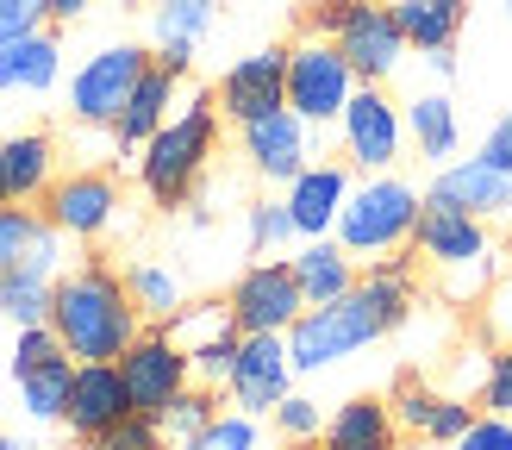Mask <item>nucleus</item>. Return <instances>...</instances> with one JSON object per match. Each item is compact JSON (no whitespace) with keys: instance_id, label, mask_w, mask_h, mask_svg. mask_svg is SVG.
<instances>
[{"instance_id":"nucleus-3","label":"nucleus","mask_w":512,"mask_h":450,"mask_svg":"<svg viewBox=\"0 0 512 450\" xmlns=\"http://www.w3.org/2000/svg\"><path fill=\"white\" fill-rule=\"evenodd\" d=\"M219 119L225 113L213 94H188V107L138 150V188L150 194V207H188L194 200L200 175L219 150Z\"/></svg>"},{"instance_id":"nucleus-47","label":"nucleus","mask_w":512,"mask_h":450,"mask_svg":"<svg viewBox=\"0 0 512 450\" xmlns=\"http://www.w3.org/2000/svg\"><path fill=\"white\" fill-rule=\"evenodd\" d=\"M44 7H50V19H57V25H75V19L94 7V0H44Z\"/></svg>"},{"instance_id":"nucleus-16","label":"nucleus","mask_w":512,"mask_h":450,"mask_svg":"<svg viewBox=\"0 0 512 450\" xmlns=\"http://www.w3.org/2000/svg\"><path fill=\"white\" fill-rule=\"evenodd\" d=\"M125 419H138V407H132V388H125L119 363H75V388H69V413H63L75 444L107 438Z\"/></svg>"},{"instance_id":"nucleus-39","label":"nucleus","mask_w":512,"mask_h":450,"mask_svg":"<svg viewBox=\"0 0 512 450\" xmlns=\"http://www.w3.org/2000/svg\"><path fill=\"white\" fill-rule=\"evenodd\" d=\"M275 432L288 438V444H306V438H319L325 432V413H319V400H306V394H288L275 407Z\"/></svg>"},{"instance_id":"nucleus-27","label":"nucleus","mask_w":512,"mask_h":450,"mask_svg":"<svg viewBox=\"0 0 512 450\" xmlns=\"http://www.w3.org/2000/svg\"><path fill=\"white\" fill-rule=\"evenodd\" d=\"M0 157H7L13 207L44 200L50 182H57V138H50V132H13V138H0Z\"/></svg>"},{"instance_id":"nucleus-29","label":"nucleus","mask_w":512,"mask_h":450,"mask_svg":"<svg viewBox=\"0 0 512 450\" xmlns=\"http://www.w3.org/2000/svg\"><path fill=\"white\" fill-rule=\"evenodd\" d=\"M69 388H75V357H50L32 375H19V407L32 425H57L69 413Z\"/></svg>"},{"instance_id":"nucleus-33","label":"nucleus","mask_w":512,"mask_h":450,"mask_svg":"<svg viewBox=\"0 0 512 450\" xmlns=\"http://www.w3.org/2000/svg\"><path fill=\"white\" fill-rule=\"evenodd\" d=\"M213 419H219V388H200V382H194V388H188L182 400H175V407H169L157 425H163V438H169L175 450H182L188 438H200V432H207Z\"/></svg>"},{"instance_id":"nucleus-41","label":"nucleus","mask_w":512,"mask_h":450,"mask_svg":"<svg viewBox=\"0 0 512 450\" xmlns=\"http://www.w3.org/2000/svg\"><path fill=\"white\" fill-rule=\"evenodd\" d=\"M94 450H169V438H163L157 419H125L107 438H94Z\"/></svg>"},{"instance_id":"nucleus-38","label":"nucleus","mask_w":512,"mask_h":450,"mask_svg":"<svg viewBox=\"0 0 512 450\" xmlns=\"http://www.w3.org/2000/svg\"><path fill=\"white\" fill-rule=\"evenodd\" d=\"M475 419H481V413L469 407V400L444 388V394H438V407H431V419H425V444H456Z\"/></svg>"},{"instance_id":"nucleus-21","label":"nucleus","mask_w":512,"mask_h":450,"mask_svg":"<svg viewBox=\"0 0 512 450\" xmlns=\"http://www.w3.org/2000/svg\"><path fill=\"white\" fill-rule=\"evenodd\" d=\"M288 263H294V282L306 294V307H331V300L356 294V282H363V275H356V257L338 238H306Z\"/></svg>"},{"instance_id":"nucleus-13","label":"nucleus","mask_w":512,"mask_h":450,"mask_svg":"<svg viewBox=\"0 0 512 450\" xmlns=\"http://www.w3.org/2000/svg\"><path fill=\"white\" fill-rule=\"evenodd\" d=\"M219 113L232 125H250V119H269L288 107V50L269 44V50H250V57H238L232 69L219 75Z\"/></svg>"},{"instance_id":"nucleus-37","label":"nucleus","mask_w":512,"mask_h":450,"mask_svg":"<svg viewBox=\"0 0 512 450\" xmlns=\"http://www.w3.org/2000/svg\"><path fill=\"white\" fill-rule=\"evenodd\" d=\"M50 357H69V350H63V338L50 332V325H25V332L13 338V357H7L13 382H19V375H32L38 363H50Z\"/></svg>"},{"instance_id":"nucleus-6","label":"nucleus","mask_w":512,"mask_h":450,"mask_svg":"<svg viewBox=\"0 0 512 450\" xmlns=\"http://www.w3.org/2000/svg\"><path fill=\"white\" fill-rule=\"evenodd\" d=\"M356 88H363V82H356V69L344 63V50L331 38L288 44V113H300L313 132H331V125L344 119Z\"/></svg>"},{"instance_id":"nucleus-55","label":"nucleus","mask_w":512,"mask_h":450,"mask_svg":"<svg viewBox=\"0 0 512 450\" xmlns=\"http://www.w3.org/2000/svg\"><path fill=\"white\" fill-rule=\"evenodd\" d=\"M0 100H7V94H0ZM0 113H7V107H0Z\"/></svg>"},{"instance_id":"nucleus-1","label":"nucleus","mask_w":512,"mask_h":450,"mask_svg":"<svg viewBox=\"0 0 512 450\" xmlns=\"http://www.w3.org/2000/svg\"><path fill=\"white\" fill-rule=\"evenodd\" d=\"M50 332L63 338V350L75 363H119L125 350L138 344L144 332V313L125 275L113 263L88 257L82 269L57 275V300H50Z\"/></svg>"},{"instance_id":"nucleus-14","label":"nucleus","mask_w":512,"mask_h":450,"mask_svg":"<svg viewBox=\"0 0 512 450\" xmlns=\"http://www.w3.org/2000/svg\"><path fill=\"white\" fill-rule=\"evenodd\" d=\"M238 413H275L281 400L294 394V357H288V338L281 332H256L238 344V363H232V382H225Z\"/></svg>"},{"instance_id":"nucleus-7","label":"nucleus","mask_w":512,"mask_h":450,"mask_svg":"<svg viewBox=\"0 0 512 450\" xmlns=\"http://www.w3.org/2000/svg\"><path fill=\"white\" fill-rule=\"evenodd\" d=\"M144 69H150L144 44H100L94 57L69 75V119L75 125H107L113 132V119L125 113V100L144 82Z\"/></svg>"},{"instance_id":"nucleus-42","label":"nucleus","mask_w":512,"mask_h":450,"mask_svg":"<svg viewBox=\"0 0 512 450\" xmlns=\"http://www.w3.org/2000/svg\"><path fill=\"white\" fill-rule=\"evenodd\" d=\"M481 407L512 419V344H500L488 357V382H481Z\"/></svg>"},{"instance_id":"nucleus-56","label":"nucleus","mask_w":512,"mask_h":450,"mask_svg":"<svg viewBox=\"0 0 512 450\" xmlns=\"http://www.w3.org/2000/svg\"><path fill=\"white\" fill-rule=\"evenodd\" d=\"M506 250H512V238H506Z\"/></svg>"},{"instance_id":"nucleus-51","label":"nucleus","mask_w":512,"mask_h":450,"mask_svg":"<svg viewBox=\"0 0 512 450\" xmlns=\"http://www.w3.org/2000/svg\"><path fill=\"white\" fill-rule=\"evenodd\" d=\"M0 450H25V444H19V438H7V432H0Z\"/></svg>"},{"instance_id":"nucleus-25","label":"nucleus","mask_w":512,"mask_h":450,"mask_svg":"<svg viewBox=\"0 0 512 450\" xmlns=\"http://www.w3.org/2000/svg\"><path fill=\"white\" fill-rule=\"evenodd\" d=\"M57 75H63V44L50 25L0 50V94H50Z\"/></svg>"},{"instance_id":"nucleus-34","label":"nucleus","mask_w":512,"mask_h":450,"mask_svg":"<svg viewBox=\"0 0 512 450\" xmlns=\"http://www.w3.org/2000/svg\"><path fill=\"white\" fill-rule=\"evenodd\" d=\"M238 344H244V332H238V325H225V332L200 338V344L188 350V363H194V382H200V388H225V382H232Z\"/></svg>"},{"instance_id":"nucleus-32","label":"nucleus","mask_w":512,"mask_h":450,"mask_svg":"<svg viewBox=\"0 0 512 450\" xmlns=\"http://www.w3.org/2000/svg\"><path fill=\"white\" fill-rule=\"evenodd\" d=\"M244 238H250L256 257H275V250H288V244L300 238L288 200H250V207H244Z\"/></svg>"},{"instance_id":"nucleus-28","label":"nucleus","mask_w":512,"mask_h":450,"mask_svg":"<svg viewBox=\"0 0 512 450\" xmlns=\"http://www.w3.org/2000/svg\"><path fill=\"white\" fill-rule=\"evenodd\" d=\"M456 138H463V125H456V100H450L444 88L406 100V144H413L425 163L444 169V157L456 150Z\"/></svg>"},{"instance_id":"nucleus-20","label":"nucleus","mask_w":512,"mask_h":450,"mask_svg":"<svg viewBox=\"0 0 512 450\" xmlns=\"http://www.w3.org/2000/svg\"><path fill=\"white\" fill-rule=\"evenodd\" d=\"M63 263V232L50 225L38 207H0V275L7 269H32V275H57Z\"/></svg>"},{"instance_id":"nucleus-35","label":"nucleus","mask_w":512,"mask_h":450,"mask_svg":"<svg viewBox=\"0 0 512 450\" xmlns=\"http://www.w3.org/2000/svg\"><path fill=\"white\" fill-rule=\"evenodd\" d=\"M182 450H263V432H256L250 413H219L200 438H188Z\"/></svg>"},{"instance_id":"nucleus-9","label":"nucleus","mask_w":512,"mask_h":450,"mask_svg":"<svg viewBox=\"0 0 512 450\" xmlns=\"http://www.w3.org/2000/svg\"><path fill=\"white\" fill-rule=\"evenodd\" d=\"M225 307H232V325H238L244 338H256V332H281V338H288L294 319L306 313V294L294 282V263L288 257H256L232 282Z\"/></svg>"},{"instance_id":"nucleus-48","label":"nucleus","mask_w":512,"mask_h":450,"mask_svg":"<svg viewBox=\"0 0 512 450\" xmlns=\"http://www.w3.org/2000/svg\"><path fill=\"white\" fill-rule=\"evenodd\" d=\"M425 69H431V75H456V57H450V50H431Z\"/></svg>"},{"instance_id":"nucleus-36","label":"nucleus","mask_w":512,"mask_h":450,"mask_svg":"<svg viewBox=\"0 0 512 450\" xmlns=\"http://www.w3.org/2000/svg\"><path fill=\"white\" fill-rule=\"evenodd\" d=\"M438 394L444 388H425L419 375H400V388H394V425L400 432H413V438H425V419H431V407H438Z\"/></svg>"},{"instance_id":"nucleus-15","label":"nucleus","mask_w":512,"mask_h":450,"mask_svg":"<svg viewBox=\"0 0 512 450\" xmlns=\"http://www.w3.org/2000/svg\"><path fill=\"white\" fill-rule=\"evenodd\" d=\"M331 44L344 50V63L356 69V82H369V88H388L400 75V63H406V38L394 25V7H369V0H356V13L344 19V32Z\"/></svg>"},{"instance_id":"nucleus-40","label":"nucleus","mask_w":512,"mask_h":450,"mask_svg":"<svg viewBox=\"0 0 512 450\" xmlns=\"http://www.w3.org/2000/svg\"><path fill=\"white\" fill-rule=\"evenodd\" d=\"M50 25V7L44 0H0V50L19 44V38H32Z\"/></svg>"},{"instance_id":"nucleus-46","label":"nucleus","mask_w":512,"mask_h":450,"mask_svg":"<svg viewBox=\"0 0 512 450\" xmlns=\"http://www.w3.org/2000/svg\"><path fill=\"white\" fill-rule=\"evenodd\" d=\"M475 157H481V163H494V169H506V175H512V113H500V125H494V132H488V138H481V150H475Z\"/></svg>"},{"instance_id":"nucleus-43","label":"nucleus","mask_w":512,"mask_h":450,"mask_svg":"<svg viewBox=\"0 0 512 450\" xmlns=\"http://www.w3.org/2000/svg\"><path fill=\"white\" fill-rule=\"evenodd\" d=\"M456 450H512V419L506 413H481L463 438H456Z\"/></svg>"},{"instance_id":"nucleus-26","label":"nucleus","mask_w":512,"mask_h":450,"mask_svg":"<svg viewBox=\"0 0 512 450\" xmlns=\"http://www.w3.org/2000/svg\"><path fill=\"white\" fill-rule=\"evenodd\" d=\"M394 25H400L406 50L431 57V50H450L456 38H463L469 0H394Z\"/></svg>"},{"instance_id":"nucleus-8","label":"nucleus","mask_w":512,"mask_h":450,"mask_svg":"<svg viewBox=\"0 0 512 450\" xmlns=\"http://www.w3.org/2000/svg\"><path fill=\"white\" fill-rule=\"evenodd\" d=\"M119 375H125V388H132L138 419H163L175 400L194 388V363H188V350L175 344L169 325H144L138 344L119 357Z\"/></svg>"},{"instance_id":"nucleus-54","label":"nucleus","mask_w":512,"mask_h":450,"mask_svg":"<svg viewBox=\"0 0 512 450\" xmlns=\"http://www.w3.org/2000/svg\"><path fill=\"white\" fill-rule=\"evenodd\" d=\"M500 7H506V19H512V0H500Z\"/></svg>"},{"instance_id":"nucleus-2","label":"nucleus","mask_w":512,"mask_h":450,"mask_svg":"<svg viewBox=\"0 0 512 450\" xmlns=\"http://www.w3.org/2000/svg\"><path fill=\"white\" fill-rule=\"evenodd\" d=\"M413 257L431 269V282L450 307H481L500 282V244L488 232V219H469L444 200H425V213L413 225Z\"/></svg>"},{"instance_id":"nucleus-11","label":"nucleus","mask_w":512,"mask_h":450,"mask_svg":"<svg viewBox=\"0 0 512 450\" xmlns=\"http://www.w3.org/2000/svg\"><path fill=\"white\" fill-rule=\"evenodd\" d=\"M119 207H125V200H119V182L107 169H69L44 194V219L57 225L63 238H82V244L107 238L119 225Z\"/></svg>"},{"instance_id":"nucleus-49","label":"nucleus","mask_w":512,"mask_h":450,"mask_svg":"<svg viewBox=\"0 0 512 450\" xmlns=\"http://www.w3.org/2000/svg\"><path fill=\"white\" fill-rule=\"evenodd\" d=\"M0 207H13V188H7V157H0Z\"/></svg>"},{"instance_id":"nucleus-52","label":"nucleus","mask_w":512,"mask_h":450,"mask_svg":"<svg viewBox=\"0 0 512 450\" xmlns=\"http://www.w3.org/2000/svg\"><path fill=\"white\" fill-rule=\"evenodd\" d=\"M57 450H94V444H57Z\"/></svg>"},{"instance_id":"nucleus-31","label":"nucleus","mask_w":512,"mask_h":450,"mask_svg":"<svg viewBox=\"0 0 512 450\" xmlns=\"http://www.w3.org/2000/svg\"><path fill=\"white\" fill-rule=\"evenodd\" d=\"M125 288H132L138 313H144L150 325H169L175 313L188 307V294H182V275H175V269H163V263H132V269H125Z\"/></svg>"},{"instance_id":"nucleus-23","label":"nucleus","mask_w":512,"mask_h":450,"mask_svg":"<svg viewBox=\"0 0 512 450\" xmlns=\"http://www.w3.org/2000/svg\"><path fill=\"white\" fill-rule=\"evenodd\" d=\"M169 107H175V75L150 63V69H144V82H138V94L125 100V113L113 119V144L125 150V157H132V150H144V144L175 119Z\"/></svg>"},{"instance_id":"nucleus-4","label":"nucleus","mask_w":512,"mask_h":450,"mask_svg":"<svg viewBox=\"0 0 512 450\" xmlns=\"http://www.w3.org/2000/svg\"><path fill=\"white\" fill-rule=\"evenodd\" d=\"M425 213V194L413 182H400V175H369V182L350 188V207L338 219V238L350 257H394V250H413V225Z\"/></svg>"},{"instance_id":"nucleus-30","label":"nucleus","mask_w":512,"mask_h":450,"mask_svg":"<svg viewBox=\"0 0 512 450\" xmlns=\"http://www.w3.org/2000/svg\"><path fill=\"white\" fill-rule=\"evenodd\" d=\"M50 300H57V275H32V269H7L0 275V319L7 325H50Z\"/></svg>"},{"instance_id":"nucleus-19","label":"nucleus","mask_w":512,"mask_h":450,"mask_svg":"<svg viewBox=\"0 0 512 450\" xmlns=\"http://www.w3.org/2000/svg\"><path fill=\"white\" fill-rule=\"evenodd\" d=\"M425 200H444V207L469 213V219H506L512 213V175L494 169V163H444L438 175H431V194Z\"/></svg>"},{"instance_id":"nucleus-5","label":"nucleus","mask_w":512,"mask_h":450,"mask_svg":"<svg viewBox=\"0 0 512 450\" xmlns=\"http://www.w3.org/2000/svg\"><path fill=\"white\" fill-rule=\"evenodd\" d=\"M375 338H388V325L375 319V307L363 294H344V300H331V307H306L294 319L288 357H294V375H319L331 363L356 357V350H369Z\"/></svg>"},{"instance_id":"nucleus-44","label":"nucleus","mask_w":512,"mask_h":450,"mask_svg":"<svg viewBox=\"0 0 512 450\" xmlns=\"http://www.w3.org/2000/svg\"><path fill=\"white\" fill-rule=\"evenodd\" d=\"M481 325L500 338V344H512V275H500L494 282V294L481 300Z\"/></svg>"},{"instance_id":"nucleus-45","label":"nucleus","mask_w":512,"mask_h":450,"mask_svg":"<svg viewBox=\"0 0 512 450\" xmlns=\"http://www.w3.org/2000/svg\"><path fill=\"white\" fill-rule=\"evenodd\" d=\"M350 13H356V0H313L306 7V38H338Z\"/></svg>"},{"instance_id":"nucleus-50","label":"nucleus","mask_w":512,"mask_h":450,"mask_svg":"<svg viewBox=\"0 0 512 450\" xmlns=\"http://www.w3.org/2000/svg\"><path fill=\"white\" fill-rule=\"evenodd\" d=\"M113 7H119V13H138V7H150V0H113Z\"/></svg>"},{"instance_id":"nucleus-10","label":"nucleus","mask_w":512,"mask_h":450,"mask_svg":"<svg viewBox=\"0 0 512 450\" xmlns=\"http://www.w3.org/2000/svg\"><path fill=\"white\" fill-rule=\"evenodd\" d=\"M338 138H344V163H356L363 175H388L406 150V107L388 100V88L363 82L338 119Z\"/></svg>"},{"instance_id":"nucleus-22","label":"nucleus","mask_w":512,"mask_h":450,"mask_svg":"<svg viewBox=\"0 0 512 450\" xmlns=\"http://www.w3.org/2000/svg\"><path fill=\"white\" fill-rule=\"evenodd\" d=\"M356 294L375 307V319L388 325V332H400V325L413 319V307H419V257H413V250L375 257V263L363 269V282H356Z\"/></svg>"},{"instance_id":"nucleus-18","label":"nucleus","mask_w":512,"mask_h":450,"mask_svg":"<svg viewBox=\"0 0 512 450\" xmlns=\"http://www.w3.org/2000/svg\"><path fill=\"white\" fill-rule=\"evenodd\" d=\"M350 169L344 163H313V169H300L294 182H288V213H294V232H300V244L306 238H331L338 232V219H344V207H350Z\"/></svg>"},{"instance_id":"nucleus-17","label":"nucleus","mask_w":512,"mask_h":450,"mask_svg":"<svg viewBox=\"0 0 512 450\" xmlns=\"http://www.w3.org/2000/svg\"><path fill=\"white\" fill-rule=\"evenodd\" d=\"M144 13H150V63L182 82L194 69V50L207 44L213 19H219V0H150Z\"/></svg>"},{"instance_id":"nucleus-24","label":"nucleus","mask_w":512,"mask_h":450,"mask_svg":"<svg viewBox=\"0 0 512 450\" xmlns=\"http://www.w3.org/2000/svg\"><path fill=\"white\" fill-rule=\"evenodd\" d=\"M325 450H400L394 407H388V400H375V394L344 400V407L325 419Z\"/></svg>"},{"instance_id":"nucleus-12","label":"nucleus","mask_w":512,"mask_h":450,"mask_svg":"<svg viewBox=\"0 0 512 450\" xmlns=\"http://www.w3.org/2000/svg\"><path fill=\"white\" fill-rule=\"evenodd\" d=\"M325 132H313L300 113H269V119H250V125H238V150H244V163H250V175H263V182H275V188H288L300 169H313V144H319Z\"/></svg>"},{"instance_id":"nucleus-53","label":"nucleus","mask_w":512,"mask_h":450,"mask_svg":"<svg viewBox=\"0 0 512 450\" xmlns=\"http://www.w3.org/2000/svg\"><path fill=\"white\" fill-rule=\"evenodd\" d=\"M369 7H394V0H369Z\"/></svg>"}]
</instances>
